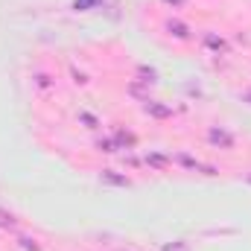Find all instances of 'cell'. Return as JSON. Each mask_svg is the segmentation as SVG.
<instances>
[{
    "mask_svg": "<svg viewBox=\"0 0 251 251\" xmlns=\"http://www.w3.org/2000/svg\"><path fill=\"white\" fill-rule=\"evenodd\" d=\"M105 3L114 6V0H73V9H76V12H88V9H94V6H105Z\"/></svg>",
    "mask_w": 251,
    "mask_h": 251,
    "instance_id": "cell-1",
    "label": "cell"
},
{
    "mask_svg": "<svg viewBox=\"0 0 251 251\" xmlns=\"http://www.w3.org/2000/svg\"><path fill=\"white\" fill-rule=\"evenodd\" d=\"M210 140H213V143H225V146H231V137H228L225 131H210Z\"/></svg>",
    "mask_w": 251,
    "mask_h": 251,
    "instance_id": "cell-2",
    "label": "cell"
},
{
    "mask_svg": "<svg viewBox=\"0 0 251 251\" xmlns=\"http://www.w3.org/2000/svg\"><path fill=\"white\" fill-rule=\"evenodd\" d=\"M0 225H3V228H12V231L18 228V222H15V216H9V213H3V210H0Z\"/></svg>",
    "mask_w": 251,
    "mask_h": 251,
    "instance_id": "cell-3",
    "label": "cell"
},
{
    "mask_svg": "<svg viewBox=\"0 0 251 251\" xmlns=\"http://www.w3.org/2000/svg\"><path fill=\"white\" fill-rule=\"evenodd\" d=\"M146 111H152V114H158V117H167V114H170V108H161V105H152V102L146 105Z\"/></svg>",
    "mask_w": 251,
    "mask_h": 251,
    "instance_id": "cell-4",
    "label": "cell"
},
{
    "mask_svg": "<svg viewBox=\"0 0 251 251\" xmlns=\"http://www.w3.org/2000/svg\"><path fill=\"white\" fill-rule=\"evenodd\" d=\"M170 29H176V35H178V38H187V32H184V26H181V24H170Z\"/></svg>",
    "mask_w": 251,
    "mask_h": 251,
    "instance_id": "cell-5",
    "label": "cell"
},
{
    "mask_svg": "<svg viewBox=\"0 0 251 251\" xmlns=\"http://www.w3.org/2000/svg\"><path fill=\"white\" fill-rule=\"evenodd\" d=\"M167 3H176V6H181V3H184V0H167Z\"/></svg>",
    "mask_w": 251,
    "mask_h": 251,
    "instance_id": "cell-6",
    "label": "cell"
}]
</instances>
